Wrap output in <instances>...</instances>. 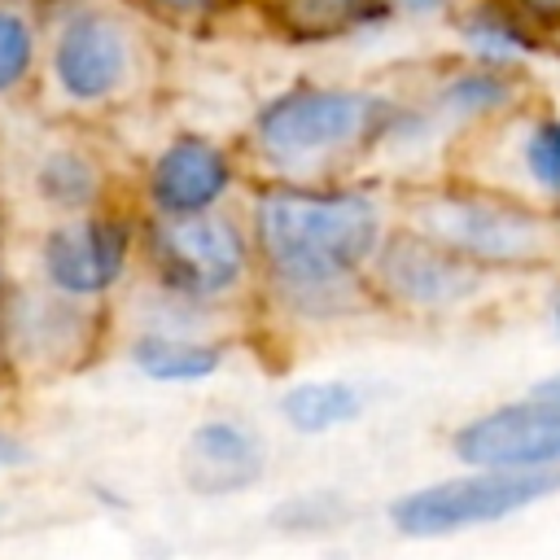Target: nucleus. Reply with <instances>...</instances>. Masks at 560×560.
<instances>
[{
	"label": "nucleus",
	"mask_w": 560,
	"mask_h": 560,
	"mask_svg": "<svg viewBox=\"0 0 560 560\" xmlns=\"http://www.w3.org/2000/svg\"><path fill=\"white\" fill-rule=\"evenodd\" d=\"M254 241L298 306H328L381 249V210L350 188L267 184L254 201Z\"/></svg>",
	"instance_id": "nucleus-1"
},
{
	"label": "nucleus",
	"mask_w": 560,
	"mask_h": 560,
	"mask_svg": "<svg viewBox=\"0 0 560 560\" xmlns=\"http://www.w3.org/2000/svg\"><path fill=\"white\" fill-rule=\"evenodd\" d=\"M381 114H385V101H376L359 88L289 83L258 105L254 144L276 166L298 171L306 162H319L328 153L350 149L363 136H372L381 127Z\"/></svg>",
	"instance_id": "nucleus-2"
},
{
	"label": "nucleus",
	"mask_w": 560,
	"mask_h": 560,
	"mask_svg": "<svg viewBox=\"0 0 560 560\" xmlns=\"http://www.w3.org/2000/svg\"><path fill=\"white\" fill-rule=\"evenodd\" d=\"M560 490V468L547 472H508V468H472L464 477H446L420 490H407L389 503V521L407 538H446L472 525L503 521L547 494Z\"/></svg>",
	"instance_id": "nucleus-3"
},
{
	"label": "nucleus",
	"mask_w": 560,
	"mask_h": 560,
	"mask_svg": "<svg viewBox=\"0 0 560 560\" xmlns=\"http://www.w3.org/2000/svg\"><path fill=\"white\" fill-rule=\"evenodd\" d=\"M136 35L131 26L101 9V4H74L57 18L48 39V79L70 105H105L122 96L136 79Z\"/></svg>",
	"instance_id": "nucleus-4"
},
{
	"label": "nucleus",
	"mask_w": 560,
	"mask_h": 560,
	"mask_svg": "<svg viewBox=\"0 0 560 560\" xmlns=\"http://www.w3.org/2000/svg\"><path fill=\"white\" fill-rule=\"evenodd\" d=\"M149 258L166 289L188 298H219L245 276L249 245L228 214L206 210L188 219H158L149 232Z\"/></svg>",
	"instance_id": "nucleus-5"
},
{
	"label": "nucleus",
	"mask_w": 560,
	"mask_h": 560,
	"mask_svg": "<svg viewBox=\"0 0 560 560\" xmlns=\"http://www.w3.org/2000/svg\"><path fill=\"white\" fill-rule=\"evenodd\" d=\"M420 236L446 245L459 258H481V262H525L538 258L547 245V232L529 210L464 192L424 201Z\"/></svg>",
	"instance_id": "nucleus-6"
},
{
	"label": "nucleus",
	"mask_w": 560,
	"mask_h": 560,
	"mask_svg": "<svg viewBox=\"0 0 560 560\" xmlns=\"http://www.w3.org/2000/svg\"><path fill=\"white\" fill-rule=\"evenodd\" d=\"M455 459L468 468H508V472H547L560 468V402L525 398L494 407L451 438Z\"/></svg>",
	"instance_id": "nucleus-7"
},
{
	"label": "nucleus",
	"mask_w": 560,
	"mask_h": 560,
	"mask_svg": "<svg viewBox=\"0 0 560 560\" xmlns=\"http://www.w3.org/2000/svg\"><path fill=\"white\" fill-rule=\"evenodd\" d=\"M44 276L66 298H96L118 284L131 258V228L114 214H79L44 236Z\"/></svg>",
	"instance_id": "nucleus-8"
},
{
	"label": "nucleus",
	"mask_w": 560,
	"mask_h": 560,
	"mask_svg": "<svg viewBox=\"0 0 560 560\" xmlns=\"http://www.w3.org/2000/svg\"><path fill=\"white\" fill-rule=\"evenodd\" d=\"M232 158L210 136H175L149 162V201L158 219H188L214 210L232 188Z\"/></svg>",
	"instance_id": "nucleus-9"
},
{
	"label": "nucleus",
	"mask_w": 560,
	"mask_h": 560,
	"mask_svg": "<svg viewBox=\"0 0 560 560\" xmlns=\"http://www.w3.org/2000/svg\"><path fill=\"white\" fill-rule=\"evenodd\" d=\"M267 472V442L241 420H201L179 451V481L192 494H241Z\"/></svg>",
	"instance_id": "nucleus-10"
},
{
	"label": "nucleus",
	"mask_w": 560,
	"mask_h": 560,
	"mask_svg": "<svg viewBox=\"0 0 560 560\" xmlns=\"http://www.w3.org/2000/svg\"><path fill=\"white\" fill-rule=\"evenodd\" d=\"M381 284L411 306H455L477 289V271L468 258L451 254L429 236H389L376 249Z\"/></svg>",
	"instance_id": "nucleus-11"
},
{
	"label": "nucleus",
	"mask_w": 560,
	"mask_h": 560,
	"mask_svg": "<svg viewBox=\"0 0 560 560\" xmlns=\"http://www.w3.org/2000/svg\"><path fill=\"white\" fill-rule=\"evenodd\" d=\"M276 31L293 44H332L389 22L385 0H262Z\"/></svg>",
	"instance_id": "nucleus-12"
},
{
	"label": "nucleus",
	"mask_w": 560,
	"mask_h": 560,
	"mask_svg": "<svg viewBox=\"0 0 560 560\" xmlns=\"http://www.w3.org/2000/svg\"><path fill=\"white\" fill-rule=\"evenodd\" d=\"M363 411V394L346 381H298L280 394V416L293 433H332Z\"/></svg>",
	"instance_id": "nucleus-13"
},
{
	"label": "nucleus",
	"mask_w": 560,
	"mask_h": 560,
	"mask_svg": "<svg viewBox=\"0 0 560 560\" xmlns=\"http://www.w3.org/2000/svg\"><path fill=\"white\" fill-rule=\"evenodd\" d=\"M131 363L149 376V381H206L219 372L223 363V346L210 341H188V337H171V332H149L131 346Z\"/></svg>",
	"instance_id": "nucleus-14"
},
{
	"label": "nucleus",
	"mask_w": 560,
	"mask_h": 560,
	"mask_svg": "<svg viewBox=\"0 0 560 560\" xmlns=\"http://www.w3.org/2000/svg\"><path fill=\"white\" fill-rule=\"evenodd\" d=\"M35 188H39V197L48 206L74 214V210H88L101 197V171L79 149H52L35 166Z\"/></svg>",
	"instance_id": "nucleus-15"
},
{
	"label": "nucleus",
	"mask_w": 560,
	"mask_h": 560,
	"mask_svg": "<svg viewBox=\"0 0 560 560\" xmlns=\"http://www.w3.org/2000/svg\"><path fill=\"white\" fill-rule=\"evenodd\" d=\"M39 66V26L22 4L0 0V96L18 92Z\"/></svg>",
	"instance_id": "nucleus-16"
},
{
	"label": "nucleus",
	"mask_w": 560,
	"mask_h": 560,
	"mask_svg": "<svg viewBox=\"0 0 560 560\" xmlns=\"http://www.w3.org/2000/svg\"><path fill=\"white\" fill-rule=\"evenodd\" d=\"M464 44L486 61H512L529 52V39L521 35V26L494 9H477L464 18Z\"/></svg>",
	"instance_id": "nucleus-17"
},
{
	"label": "nucleus",
	"mask_w": 560,
	"mask_h": 560,
	"mask_svg": "<svg viewBox=\"0 0 560 560\" xmlns=\"http://www.w3.org/2000/svg\"><path fill=\"white\" fill-rule=\"evenodd\" d=\"M438 101H442V109L468 118V114H486V109L503 105V101H508V83H503L499 74H490V70H464V74H455V79L442 88Z\"/></svg>",
	"instance_id": "nucleus-18"
},
{
	"label": "nucleus",
	"mask_w": 560,
	"mask_h": 560,
	"mask_svg": "<svg viewBox=\"0 0 560 560\" xmlns=\"http://www.w3.org/2000/svg\"><path fill=\"white\" fill-rule=\"evenodd\" d=\"M525 166L534 184L547 192H560V122H538L525 140Z\"/></svg>",
	"instance_id": "nucleus-19"
},
{
	"label": "nucleus",
	"mask_w": 560,
	"mask_h": 560,
	"mask_svg": "<svg viewBox=\"0 0 560 560\" xmlns=\"http://www.w3.org/2000/svg\"><path fill=\"white\" fill-rule=\"evenodd\" d=\"M136 13L162 18V22H214L241 0H127Z\"/></svg>",
	"instance_id": "nucleus-20"
},
{
	"label": "nucleus",
	"mask_w": 560,
	"mask_h": 560,
	"mask_svg": "<svg viewBox=\"0 0 560 560\" xmlns=\"http://www.w3.org/2000/svg\"><path fill=\"white\" fill-rule=\"evenodd\" d=\"M26 459H31V446L22 438H13V433H0V468H18Z\"/></svg>",
	"instance_id": "nucleus-21"
},
{
	"label": "nucleus",
	"mask_w": 560,
	"mask_h": 560,
	"mask_svg": "<svg viewBox=\"0 0 560 560\" xmlns=\"http://www.w3.org/2000/svg\"><path fill=\"white\" fill-rule=\"evenodd\" d=\"M451 0H389V9L398 13H411V18H429V13H442Z\"/></svg>",
	"instance_id": "nucleus-22"
},
{
	"label": "nucleus",
	"mask_w": 560,
	"mask_h": 560,
	"mask_svg": "<svg viewBox=\"0 0 560 560\" xmlns=\"http://www.w3.org/2000/svg\"><path fill=\"white\" fill-rule=\"evenodd\" d=\"M534 398H551V402H560V372L547 376V381H538V385H534Z\"/></svg>",
	"instance_id": "nucleus-23"
},
{
	"label": "nucleus",
	"mask_w": 560,
	"mask_h": 560,
	"mask_svg": "<svg viewBox=\"0 0 560 560\" xmlns=\"http://www.w3.org/2000/svg\"><path fill=\"white\" fill-rule=\"evenodd\" d=\"M529 9H538V13H560V0H525Z\"/></svg>",
	"instance_id": "nucleus-24"
},
{
	"label": "nucleus",
	"mask_w": 560,
	"mask_h": 560,
	"mask_svg": "<svg viewBox=\"0 0 560 560\" xmlns=\"http://www.w3.org/2000/svg\"><path fill=\"white\" fill-rule=\"evenodd\" d=\"M39 4H61V9H74V4H88V0H39Z\"/></svg>",
	"instance_id": "nucleus-25"
},
{
	"label": "nucleus",
	"mask_w": 560,
	"mask_h": 560,
	"mask_svg": "<svg viewBox=\"0 0 560 560\" xmlns=\"http://www.w3.org/2000/svg\"><path fill=\"white\" fill-rule=\"evenodd\" d=\"M556 328H560V298H556Z\"/></svg>",
	"instance_id": "nucleus-26"
},
{
	"label": "nucleus",
	"mask_w": 560,
	"mask_h": 560,
	"mask_svg": "<svg viewBox=\"0 0 560 560\" xmlns=\"http://www.w3.org/2000/svg\"><path fill=\"white\" fill-rule=\"evenodd\" d=\"M385 4H389V0H385Z\"/></svg>",
	"instance_id": "nucleus-27"
}]
</instances>
